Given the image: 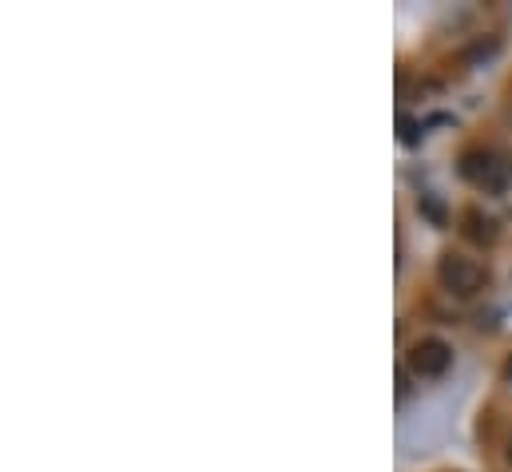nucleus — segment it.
I'll return each mask as SVG.
<instances>
[{"instance_id": "nucleus-1", "label": "nucleus", "mask_w": 512, "mask_h": 472, "mask_svg": "<svg viewBox=\"0 0 512 472\" xmlns=\"http://www.w3.org/2000/svg\"><path fill=\"white\" fill-rule=\"evenodd\" d=\"M437 278L453 298H477L489 286V270L461 250H445L437 258Z\"/></svg>"}, {"instance_id": "nucleus-2", "label": "nucleus", "mask_w": 512, "mask_h": 472, "mask_svg": "<svg viewBox=\"0 0 512 472\" xmlns=\"http://www.w3.org/2000/svg\"><path fill=\"white\" fill-rule=\"evenodd\" d=\"M461 179L473 183L477 191L485 195H501L512 183V163L497 151H485V147H473L461 155Z\"/></svg>"}, {"instance_id": "nucleus-3", "label": "nucleus", "mask_w": 512, "mask_h": 472, "mask_svg": "<svg viewBox=\"0 0 512 472\" xmlns=\"http://www.w3.org/2000/svg\"><path fill=\"white\" fill-rule=\"evenodd\" d=\"M449 365H453V346L441 342V338H417V342L409 346V354H405V369H409L413 377H425V381L445 377Z\"/></svg>"}, {"instance_id": "nucleus-4", "label": "nucleus", "mask_w": 512, "mask_h": 472, "mask_svg": "<svg viewBox=\"0 0 512 472\" xmlns=\"http://www.w3.org/2000/svg\"><path fill=\"white\" fill-rule=\"evenodd\" d=\"M461 235L469 242H477V246H493L501 238V223L493 215H485L481 207H465L461 211Z\"/></svg>"}, {"instance_id": "nucleus-5", "label": "nucleus", "mask_w": 512, "mask_h": 472, "mask_svg": "<svg viewBox=\"0 0 512 472\" xmlns=\"http://www.w3.org/2000/svg\"><path fill=\"white\" fill-rule=\"evenodd\" d=\"M397 127H401V143H409V147H413V143H421V123H417V119L401 116L397 119Z\"/></svg>"}, {"instance_id": "nucleus-6", "label": "nucleus", "mask_w": 512, "mask_h": 472, "mask_svg": "<svg viewBox=\"0 0 512 472\" xmlns=\"http://www.w3.org/2000/svg\"><path fill=\"white\" fill-rule=\"evenodd\" d=\"M417 207H421V211H425V215H429L437 227H445V207H441L433 195H421V203H417Z\"/></svg>"}, {"instance_id": "nucleus-7", "label": "nucleus", "mask_w": 512, "mask_h": 472, "mask_svg": "<svg viewBox=\"0 0 512 472\" xmlns=\"http://www.w3.org/2000/svg\"><path fill=\"white\" fill-rule=\"evenodd\" d=\"M497 52V36H489V40H477L469 52H465V60L473 64V60H481V56H493Z\"/></svg>"}, {"instance_id": "nucleus-8", "label": "nucleus", "mask_w": 512, "mask_h": 472, "mask_svg": "<svg viewBox=\"0 0 512 472\" xmlns=\"http://www.w3.org/2000/svg\"><path fill=\"white\" fill-rule=\"evenodd\" d=\"M405 393H409V369L401 365V369H397V397H405Z\"/></svg>"}, {"instance_id": "nucleus-9", "label": "nucleus", "mask_w": 512, "mask_h": 472, "mask_svg": "<svg viewBox=\"0 0 512 472\" xmlns=\"http://www.w3.org/2000/svg\"><path fill=\"white\" fill-rule=\"evenodd\" d=\"M509 461H512V437H509Z\"/></svg>"}]
</instances>
